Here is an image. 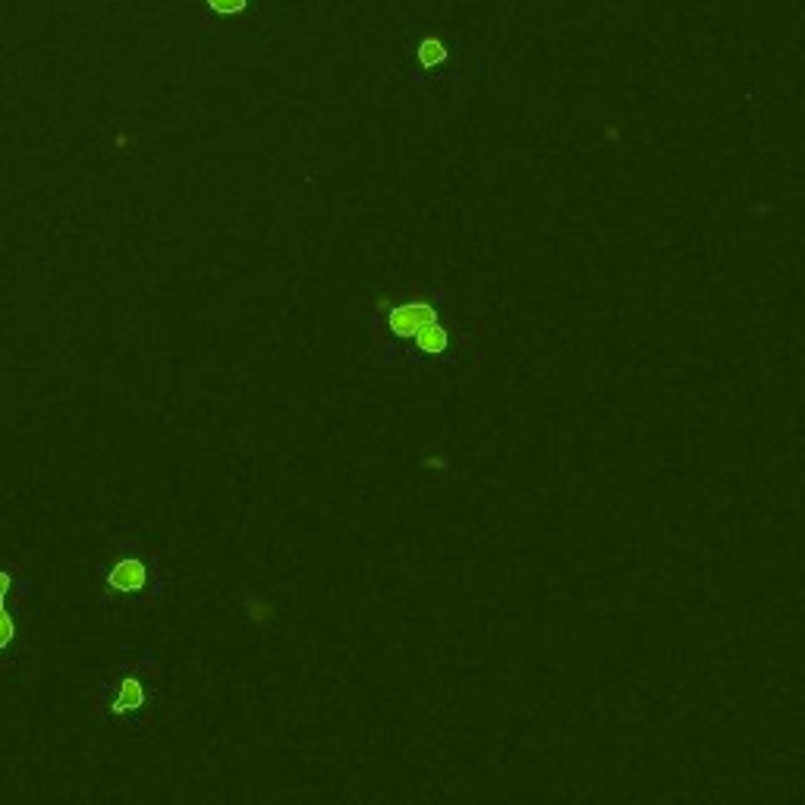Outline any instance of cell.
I'll return each instance as SVG.
<instances>
[{
	"instance_id": "cell-6",
	"label": "cell",
	"mask_w": 805,
	"mask_h": 805,
	"mask_svg": "<svg viewBox=\"0 0 805 805\" xmlns=\"http://www.w3.org/2000/svg\"><path fill=\"white\" fill-rule=\"evenodd\" d=\"M10 582H13V576L7 570H0V651H4L16 636V626H13V620L7 614V604H4V598L10 592Z\"/></svg>"
},
{
	"instance_id": "cell-5",
	"label": "cell",
	"mask_w": 805,
	"mask_h": 805,
	"mask_svg": "<svg viewBox=\"0 0 805 805\" xmlns=\"http://www.w3.org/2000/svg\"><path fill=\"white\" fill-rule=\"evenodd\" d=\"M416 54H419V63H422L425 70H438L441 63L450 57L447 45H444L441 38H434V35H428V38L419 41V51H416Z\"/></svg>"
},
{
	"instance_id": "cell-2",
	"label": "cell",
	"mask_w": 805,
	"mask_h": 805,
	"mask_svg": "<svg viewBox=\"0 0 805 805\" xmlns=\"http://www.w3.org/2000/svg\"><path fill=\"white\" fill-rule=\"evenodd\" d=\"M148 582V567L136 557H126L120 560L117 567L107 576V585H111L114 592H123V595H133V592H142Z\"/></svg>"
},
{
	"instance_id": "cell-1",
	"label": "cell",
	"mask_w": 805,
	"mask_h": 805,
	"mask_svg": "<svg viewBox=\"0 0 805 805\" xmlns=\"http://www.w3.org/2000/svg\"><path fill=\"white\" fill-rule=\"evenodd\" d=\"M428 321H438V309L431 306L428 299H412V302H400L387 312V328L390 334H397L403 340H409L419 328H425Z\"/></svg>"
},
{
	"instance_id": "cell-3",
	"label": "cell",
	"mask_w": 805,
	"mask_h": 805,
	"mask_svg": "<svg viewBox=\"0 0 805 805\" xmlns=\"http://www.w3.org/2000/svg\"><path fill=\"white\" fill-rule=\"evenodd\" d=\"M412 340H416L419 353H425V356H444L447 346H450V334H447V328L441 321H428L425 328H419L416 334H412Z\"/></svg>"
},
{
	"instance_id": "cell-7",
	"label": "cell",
	"mask_w": 805,
	"mask_h": 805,
	"mask_svg": "<svg viewBox=\"0 0 805 805\" xmlns=\"http://www.w3.org/2000/svg\"><path fill=\"white\" fill-rule=\"evenodd\" d=\"M246 614L252 623H268L274 617V604L265 598H246Z\"/></svg>"
},
{
	"instance_id": "cell-8",
	"label": "cell",
	"mask_w": 805,
	"mask_h": 805,
	"mask_svg": "<svg viewBox=\"0 0 805 805\" xmlns=\"http://www.w3.org/2000/svg\"><path fill=\"white\" fill-rule=\"evenodd\" d=\"M208 7L217 13V16H236L249 7V0H208Z\"/></svg>"
},
{
	"instance_id": "cell-4",
	"label": "cell",
	"mask_w": 805,
	"mask_h": 805,
	"mask_svg": "<svg viewBox=\"0 0 805 805\" xmlns=\"http://www.w3.org/2000/svg\"><path fill=\"white\" fill-rule=\"evenodd\" d=\"M145 705V689L139 680L133 677H126L120 683V692H117V699H114V714H129V711H139Z\"/></svg>"
},
{
	"instance_id": "cell-9",
	"label": "cell",
	"mask_w": 805,
	"mask_h": 805,
	"mask_svg": "<svg viewBox=\"0 0 805 805\" xmlns=\"http://www.w3.org/2000/svg\"><path fill=\"white\" fill-rule=\"evenodd\" d=\"M425 466H428V469H447L450 460H447V456H441V453H428V456H425Z\"/></svg>"
}]
</instances>
